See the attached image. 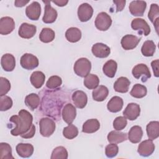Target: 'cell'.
<instances>
[{
  "label": "cell",
  "instance_id": "obj_1",
  "mask_svg": "<svg viewBox=\"0 0 159 159\" xmlns=\"http://www.w3.org/2000/svg\"><path fill=\"white\" fill-rule=\"evenodd\" d=\"M15 126L11 130V134L14 136L22 135L27 133L32 127L33 117L32 114L25 109H21L18 115H14L9 119Z\"/></svg>",
  "mask_w": 159,
  "mask_h": 159
},
{
  "label": "cell",
  "instance_id": "obj_2",
  "mask_svg": "<svg viewBox=\"0 0 159 159\" xmlns=\"http://www.w3.org/2000/svg\"><path fill=\"white\" fill-rule=\"evenodd\" d=\"M91 69V61L86 58H80L74 64L75 73L80 77H86L89 74Z\"/></svg>",
  "mask_w": 159,
  "mask_h": 159
},
{
  "label": "cell",
  "instance_id": "obj_3",
  "mask_svg": "<svg viewBox=\"0 0 159 159\" xmlns=\"http://www.w3.org/2000/svg\"><path fill=\"white\" fill-rule=\"evenodd\" d=\"M39 128L40 134L45 137H48L55 132L56 125L52 119L48 117H43L39 121Z\"/></svg>",
  "mask_w": 159,
  "mask_h": 159
},
{
  "label": "cell",
  "instance_id": "obj_4",
  "mask_svg": "<svg viewBox=\"0 0 159 159\" xmlns=\"http://www.w3.org/2000/svg\"><path fill=\"white\" fill-rule=\"evenodd\" d=\"M95 26L101 31L107 30L112 24L111 16L105 12L99 13L95 19Z\"/></svg>",
  "mask_w": 159,
  "mask_h": 159
},
{
  "label": "cell",
  "instance_id": "obj_5",
  "mask_svg": "<svg viewBox=\"0 0 159 159\" xmlns=\"http://www.w3.org/2000/svg\"><path fill=\"white\" fill-rule=\"evenodd\" d=\"M134 77L136 79H141L142 82H146L151 77V73L148 66L143 63H140L135 66L132 71Z\"/></svg>",
  "mask_w": 159,
  "mask_h": 159
},
{
  "label": "cell",
  "instance_id": "obj_6",
  "mask_svg": "<svg viewBox=\"0 0 159 159\" xmlns=\"http://www.w3.org/2000/svg\"><path fill=\"white\" fill-rule=\"evenodd\" d=\"M21 66L28 70L35 69L39 66V60L35 55L31 53L24 54L20 60Z\"/></svg>",
  "mask_w": 159,
  "mask_h": 159
},
{
  "label": "cell",
  "instance_id": "obj_7",
  "mask_svg": "<svg viewBox=\"0 0 159 159\" xmlns=\"http://www.w3.org/2000/svg\"><path fill=\"white\" fill-rule=\"evenodd\" d=\"M131 27L134 30H138L139 34L147 36L150 33V27L148 23L143 19L136 18L132 20Z\"/></svg>",
  "mask_w": 159,
  "mask_h": 159
},
{
  "label": "cell",
  "instance_id": "obj_8",
  "mask_svg": "<svg viewBox=\"0 0 159 159\" xmlns=\"http://www.w3.org/2000/svg\"><path fill=\"white\" fill-rule=\"evenodd\" d=\"M93 9L88 3L84 2L80 5L78 9V17L81 22H87L93 16Z\"/></svg>",
  "mask_w": 159,
  "mask_h": 159
},
{
  "label": "cell",
  "instance_id": "obj_9",
  "mask_svg": "<svg viewBox=\"0 0 159 159\" xmlns=\"http://www.w3.org/2000/svg\"><path fill=\"white\" fill-rule=\"evenodd\" d=\"M45 4L44 8V15L42 18L43 22L46 24H51L54 22L57 18V11L51 6L50 1H42Z\"/></svg>",
  "mask_w": 159,
  "mask_h": 159
},
{
  "label": "cell",
  "instance_id": "obj_10",
  "mask_svg": "<svg viewBox=\"0 0 159 159\" xmlns=\"http://www.w3.org/2000/svg\"><path fill=\"white\" fill-rule=\"evenodd\" d=\"M140 106L134 102L128 104V105L123 111L124 116L130 120H135L140 116Z\"/></svg>",
  "mask_w": 159,
  "mask_h": 159
},
{
  "label": "cell",
  "instance_id": "obj_11",
  "mask_svg": "<svg viewBox=\"0 0 159 159\" xmlns=\"http://www.w3.org/2000/svg\"><path fill=\"white\" fill-rule=\"evenodd\" d=\"M41 14V6L39 2L33 1L25 9V14L27 17L32 20H37Z\"/></svg>",
  "mask_w": 159,
  "mask_h": 159
},
{
  "label": "cell",
  "instance_id": "obj_12",
  "mask_svg": "<svg viewBox=\"0 0 159 159\" xmlns=\"http://www.w3.org/2000/svg\"><path fill=\"white\" fill-rule=\"evenodd\" d=\"M140 41V39L134 35L127 34L124 35L120 41L122 47L125 50L135 48Z\"/></svg>",
  "mask_w": 159,
  "mask_h": 159
},
{
  "label": "cell",
  "instance_id": "obj_13",
  "mask_svg": "<svg viewBox=\"0 0 159 159\" xmlns=\"http://www.w3.org/2000/svg\"><path fill=\"white\" fill-rule=\"evenodd\" d=\"M146 7L147 3L144 1H133L129 6V11L134 16H142Z\"/></svg>",
  "mask_w": 159,
  "mask_h": 159
},
{
  "label": "cell",
  "instance_id": "obj_14",
  "mask_svg": "<svg viewBox=\"0 0 159 159\" xmlns=\"http://www.w3.org/2000/svg\"><path fill=\"white\" fill-rule=\"evenodd\" d=\"M62 118L63 120L68 124H71L76 116V110L75 106L71 103H68L63 108Z\"/></svg>",
  "mask_w": 159,
  "mask_h": 159
},
{
  "label": "cell",
  "instance_id": "obj_15",
  "mask_svg": "<svg viewBox=\"0 0 159 159\" xmlns=\"http://www.w3.org/2000/svg\"><path fill=\"white\" fill-rule=\"evenodd\" d=\"M155 148V146L152 140H145L142 142L138 147L137 152L142 157H148L151 155Z\"/></svg>",
  "mask_w": 159,
  "mask_h": 159
},
{
  "label": "cell",
  "instance_id": "obj_16",
  "mask_svg": "<svg viewBox=\"0 0 159 159\" xmlns=\"http://www.w3.org/2000/svg\"><path fill=\"white\" fill-rule=\"evenodd\" d=\"M37 32V27L34 25L28 23H22L18 30L19 35L23 39H30L33 37Z\"/></svg>",
  "mask_w": 159,
  "mask_h": 159
},
{
  "label": "cell",
  "instance_id": "obj_17",
  "mask_svg": "<svg viewBox=\"0 0 159 159\" xmlns=\"http://www.w3.org/2000/svg\"><path fill=\"white\" fill-rule=\"evenodd\" d=\"M15 28V22L10 17H3L0 19V34L7 35L11 33Z\"/></svg>",
  "mask_w": 159,
  "mask_h": 159
},
{
  "label": "cell",
  "instance_id": "obj_18",
  "mask_svg": "<svg viewBox=\"0 0 159 159\" xmlns=\"http://www.w3.org/2000/svg\"><path fill=\"white\" fill-rule=\"evenodd\" d=\"M91 51L93 54L100 58H104L109 56L111 53L110 48L102 43H96L92 47Z\"/></svg>",
  "mask_w": 159,
  "mask_h": 159
},
{
  "label": "cell",
  "instance_id": "obj_19",
  "mask_svg": "<svg viewBox=\"0 0 159 159\" xmlns=\"http://www.w3.org/2000/svg\"><path fill=\"white\" fill-rule=\"evenodd\" d=\"M72 100L76 107L79 109H83L87 104L88 97L84 91L77 90L73 93Z\"/></svg>",
  "mask_w": 159,
  "mask_h": 159
},
{
  "label": "cell",
  "instance_id": "obj_20",
  "mask_svg": "<svg viewBox=\"0 0 159 159\" xmlns=\"http://www.w3.org/2000/svg\"><path fill=\"white\" fill-rule=\"evenodd\" d=\"M1 64L4 71H12L16 66L15 57L11 53H6L1 57Z\"/></svg>",
  "mask_w": 159,
  "mask_h": 159
},
{
  "label": "cell",
  "instance_id": "obj_21",
  "mask_svg": "<svg viewBox=\"0 0 159 159\" xmlns=\"http://www.w3.org/2000/svg\"><path fill=\"white\" fill-rule=\"evenodd\" d=\"M16 152L19 156L22 158H29L34 153V147L30 143H18L16 147Z\"/></svg>",
  "mask_w": 159,
  "mask_h": 159
},
{
  "label": "cell",
  "instance_id": "obj_22",
  "mask_svg": "<svg viewBox=\"0 0 159 159\" xmlns=\"http://www.w3.org/2000/svg\"><path fill=\"white\" fill-rule=\"evenodd\" d=\"M130 81L126 77L121 76L117 79L114 84V89L116 92L125 93L129 91Z\"/></svg>",
  "mask_w": 159,
  "mask_h": 159
},
{
  "label": "cell",
  "instance_id": "obj_23",
  "mask_svg": "<svg viewBox=\"0 0 159 159\" xmlns=\"http://www.w3.org/2000/svg\"><path fill=\"white\" fill-rule=\"evenodd\" d=\"M148 17L151 22L154 25L158 34L159 24V7L158 4L154 3L151 4L149 12L148 13Z\"/></svg>",
  "mask_w": 159,
  "mask_h": 159
},
{
  "label": "cell",
  "instance_id": "obj_24",
  "mask_svg": "<svg viewBox=\"0 0 159 159\" xmlns=\"http://www.w3.org/2000/svg\"><path fill=\"white\" fill-rule=\"evenodd\" d=\"M143 136V130L140 126L134 125L132 127L128 133V139L133 143H139Z\"/></svg>",
  "mask_w": 159,
  "mask_h": 159
},
{
  "label": "cell",
  "instance_id": "obj_25",
  "mask_svg": "<svg viewBox=\"0 0 159 159\" xmlns=\"http://www.w3.org/2000/svg\"><path fill=\"white\" fill-rule=\"evenodd\" d=\"M100 123L96 119H91L87 120L83 125L82 131L87 134L94 133L99 129Z\"/></svg>",
  "mask_w": 159,
  "mask_h": 159
},
{
  "label": "cell",
  "instance_id": "obj_26",
  "mask_svg": "<svg viewBox=\"0 0 159 159\" xmlns=\"http://www.w3.org/2000/svg\"><path fill=\"white\" fill-rule=\"evenodd\" d=\"M107 140L110 143H119L127 139V135L126 133L120 132L119 130L111 131L107 135Z\"/></svg>",
  "mask_w": 159,
  "mask_h": 159
},
{
  "label": "cell",
  "instance_id": "obj_27",
  "mask_svg": "<svg viewBox=\"0 0 159 159\" xmlns=\"http://www.w3.org/2000/svg\"><path fill=\"white\" fill-rule=\"evenodd\" d=\"M123 99L119 96L112 97L107 102V109L111 112H117L120 111L123 107Z\"/></svg>",
  "mask_w": 159,
  "mask_h": 159
},
{
  "label": "cell",
  "instance_id": "obj_28",
  "mask_svg": "<svg viewBox=\"0 0 159 159\" xmlns=\"http://www.w3.org/2000/svg\"><path fill=\"white\" fill-rule=\"evenodd\" d=\"M147 134L150 140H153L159 136V122L151 121L146 127Z\"/></svg>",
  "mask_w": 159,
  "mask_h": 159
},
{
  "label": "cell",
  "instance_id": "obj_29",
  "mask_svg": "<svg viewBox=\"0 0 159 159\" xmlns=\"http://www.w3.org/2000/svg\"><path fill=\"white\" fill-rule=\"evenodd\" d=\"M109 90L105 86L101 85L94 89L92 92L93 98L94 101L101 102L103 101L108 96Z\"/></svg>",
  "mask_w": 159,
  "mask_h": 159
},
{
  "label": "cell",
  "instance_id": "obj_30",
  "mask_svg": "<svg viewBox=\"0 0 159 159\" xmlns=\"http://www.w3.org/2000/svg\"><path fill=\"white\" fill-rule=\"evenodd\" d=\"M45 80V76L43 72L40 71H35L33 72L30 76V81L31 84L35 88H40Z\"/></svg>",
  "mask_w": 159,
  "mask_h": 159
},
{
  "label": "cell",
  "instance_id": "obj_31",
  "mask_svg": "<svg viewBox=\"0 0 159 159\" xmlns=\"http://www.w3.org/2000/svg\"><path fill=\"white\" fill-rule=\"evenodd\" d=\"M117 68V64L116 61L109 60L107 61L102 67L103 73L109 78L114 77Z\"/></svg>",
  "mask_w": 159,
  "mask_h": 159
},
{
  "label": "cell",
  "instance_id": "obj_32",
  "mask_svg": "<svg viewBox=\"0 0 159 159\" xmlns=\"http://www.w3.org/2000/svg\"><path fill=\"white\" fill-rule=\"evenodd\" d=\"M65 37L70 42H77L81 38V32L78 28L70 27L66 30L65 32Z\"/></svg>",
  "mask_w": 159,
  "mask_h": 159
},
{
  "label": "cell",
  "instance_id": "obj_33",
  "mask_svg": "<svg viewBox=\"0 0 159 159\" xmlns=\"http://www.w3.org/2000/svg\"><path fill=\"white\" fill-rule=\"evenodd\" d=\"M25 105L32 111L37 109L40 104V98L38 94L35 93H31L28 94L25 98Z\"/></svg>",
  "mask_w": 159,
  "mask_h": 159
},
{
  "label": "cell",
  "instance_id": "obj_34",
  "mask_svg": "<svg viewBox=\"0 0 159 159\" xmlns=\"http://www.w3.org/2000/svg\"><path fill=\"white\" fill-rule=\"evenodd\" d=\"M84 86L89 89H94L96 88L99 84V79L98 76L94 74H89L84 77L83 81Z\"/></svg>",
  "mask_w": 159,
  "mask_h": 159
},
{
  "label": "cell",
  "instance_id": "obj_35",
  "mask_svg": "<svg viewBox=\"0 0 159 159\" xmlns=\"http://www.w3.org/2000/svg\"><path fill=\"white\" fill-rule=\"evenodd\" d=\"M156 49V45L152 40H146L141 48V52L145 57H152Z\"/></svg>",
  "mask_w": 159,
  "mask_h": 159
},
{
  "label": "cell",
  "instance_id": "obj_36",
  "mask_svg": "<svg viewBox=\"0 0 159 159\" xmlns=\"http://www.w3.org/2000/svg\"><path fill=\"white\" fill-rule=\"evenodd\" d=\"M147 93V88L140 84H135L132 87L130 94L135 98H142L146 96Z\"/></svg>",
  "mask_w": 159,
  "mask_h": 159
},
{
  "label": "cell",
  "instance_id": "obj_37",
  "mask_svg": "<svg viewBox=\"0 0 159 159\" xmlns=\"http://www.w3.org/2000/svg\"><path fill=\"white\" fill-rule=\"evenodd\" d=\"M55 37V32L50 28H43L40 35L39 39L43 43H49L52 42Z\"/></svg>",
  "mask_w": 159,
  "mask_h": 159
},
{
  "label": "cell",
  "instance_id": "obj_38",
  "mask_svg": "<svg viewBox=\"0 0 159 159\" xmlns=\"http://www.w3.org/2000/svg\"><path fill=\"white\" fill-rule=\"evenodd\" d=\"M0 158L14 159L12 155V148L9 143L5 142L0 143Z\"/></svg>",
  "mask_w": 159,
  "mask_h": 159
},
{
  "label": "cell",
  "instance_id": "obj_39",
  "mask_svg": "<svg viewBox=\"0 0 159 159\" xmlns=\"http://www.w3.org/2000/svg\"><path fill=\"white\" fill-rule=\"evenodd\" d=\"M78 128L75 125L71 124H68V125L65 127L63 130V136L65 138L70 140L75 138L78 135Z\"/></svg>",
  "mask_w": 159,
  "mask_h": 159
},
{
  "label": "cell",
  "instance_id": "obj_40",
  "mask_svg": "<svg viewBox=\"0 0 159 159\" xmlns=\"http://www.w3.org/2000/svg\"><path fill=\"white\" fill-rule=\"evenodd\" d=\"M50 158L51 159H66L68 158V152L62 146L57 147L53 150Z\"/></svg>",
  "mask_w": 159,
  "mask_h": 159
},
{
  "label": "cell",
  "instance_id": "obj_41",
  "mask_svg": "<svg viewBox=\"0 0 159 159\" xmlns=\"http://www.w3.org/2000/svg\"><path fill=\"white\" fill-rule=\"evenodd\" d=\"M62 84L61 78L57 75L50 76L46 83V86L49 89H56Z\"/></svg>",
  "mask_w": 159,
  "mask_h": 159
},
{
  "label": "cell",
  "instance_id": "obj_42",
  "mask_svg": "<svg viewBox=\"0 0 159 159\" xmlns=\"http://www.w3.org/2000/svg\"><path fill=\"white\" fill-rule=\"evenodd\" d=\"M12 106V100L7 96H2L0 97V110L5 111L10 109Z\"/></svg>",
  "mask_w": 159,
  "mask_h": 159
},
{
  "label": "cell",
  "instance_id": "obj_43",
  "mask_svg": "<svg viewBox=\"0 0 159 159\" xmlns=\"http://www.w3.org/2000/svg\"><path fill=\"white\" fill-rule=\"evenodd\" d=\"M127 119L124 116L117 117L113 121V127L116 130H123L127 125Z\"/></svg>",
  "mask_w": 159,
  "mask_h": 159
},
{
  "label": "cell",
  "instance_id": "obj_44",
  "mask_svg": "<svg viewBox=\"0 0 159 159\" xmlns=\"http://www.w3.org/2000/svg\"><path fill=\"white\" fill-rule=\"evenodd\" d=\"M11 89V83L9 81L4 77L0 78V96H4Z\"/></svg>",
  "mask_w": 159,
  "mask_h": 159
},
{
  "label": "cell",
  "instance_id": "obj_45",
  "mask_svg": "<svg viewBox=\"0 0 159 159\" xmlns=\"http://www.w3.org/2000/svg\"><path fill=\"white\" fill-rule=\"evenodd\" d=\"M119 152V147L116 143H111L107 145L105 148V153L107 157L113 158L116 157Z\"/></svg>",
  "mask_w": 159,
  "mask_h": 159
},
{
  "label": "cell",
  "instance_id": "obj_46",
  "mask_svg": "<svg viewBox=\"0 0 159 159\" xmlns=\"http://www.w3.org/2000/svg\"><path fill=\"white\" fill-rule=\"evenodd\" d=\"M35 133V127L34 124H32L30 130L27 133L20 135V137L24 139H30L34 136Z\"/></svg>",
  "mask_w": 159,
  "mask_h": 159
},
{
  "label": "cell",
  "instance_id": "obj_47",
  "mask_svg": "<svg viewBox=\"0 0 159 159\" xmlns=\"http://www.w3.org/2000/svg\"><path fill=\"white\" fill-rule=\"evenodd\" d=\"M158 64H159V60L158 59L152 61V63H151V66H152V68L153 69L154 75H155V77H157V78L159 76Z\"/></svg>",
  "mask_w": 159,
  "mask_h": 159
},
{
  "label": "cell",
  "instance_id": "obj_48",
  "mask_svg": "<svg viewBox=\"0 0 159 159\" xmlns=\"http://www.w3.org/2000/svg\"><path fill=\"white\" fill-rule=\"evenodd\" d=\"M113 2L116 4V12H120L122 11L123 10V9L125 7V1L123 0V1H113Z\"/></svg>",
  "mask_w": 159,
  "mask_h": 159
},
{
  "label": "cell",
  "instance_id": "obj_49",
  "mask_svg": "<svg viewBox=\"0 0 159 159\" xmlns=\"http://www.w3.org/2000/svg\"><path fill=\"white\" fill-rule=\"evenodd\" d=\"M29 1H23V0H17V1H15L14 2V4H15V6L16 7H23L26 4L29 3Z\"/></svg>",
  "mask_w": 159,
  "mask_h": 159
},
{
  "label": "cell",
  "instance_id": "obj_50",
  "mask_svg": "<svg viewBox=\"0 0 159 159\" xmlns=\"http://www.w3.org/2000/svg\"><path fill=\"white\" fill-rule=\"evenodd\" d=\"M52 2L55 4L56 5H57L58 6H60V7H63L65 6L67 4V3L68 2V1H64V0H55V1H52Z\"/></svg>",
  "mask_w": 159,
  "mask_h": 159
}]
</instances>
